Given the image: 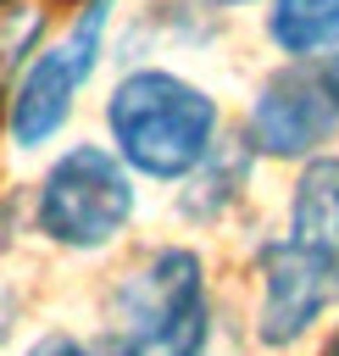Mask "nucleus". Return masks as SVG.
I'll use <instances>...</instances> for the list:
<instances>
[{
  "label": "nucleus",
  "mask_w": 339,
  "mask_h": 356,
  "mask_svg": "<svg viewBox=\"0 0 339 356\" xmlns=\"http://www.w3.org/2000/svg\"><path fill=\"white\" fill-rule=\"evenodd\" d=\"M261 312H256V339L283 350L317 328V317L339 300V245H311V239H272L261 245Z\"/></svg>",
  "instance_id": "5"
},
{
  "label": "nucleus",
  "mask_w": 339,
  "mask_h": 356,
  "mask_svg": "<svg viewBox=\"0 0 339 356\" xmlns=\"http://www.w3.org/2000/svg\"><path fill=\"white\" fill-rule=\"evenodd\" d=\"M117 334L139 356H206L211 306H206V267L195 250L167 245L122 273L111 295Z\"/></svg>",
  "instance_id": "2"
},
{
  "label": "nucleus",
  "mask_w": 339,
  "mask_h": 356,
  "mask_svg": "<svg viewBox=\"0 0 339 356\" xmlns=\"http://www.w3.org/2000/svg\"><path fill=\"white\" fill-rule=\"evenodd\" d=\"M211 6H250V0H211Z\"/></svg>",
  "instance_id": "12"
},
{
  "label": "nucleus",
  "mask_w": 339,
  "mask_h": 356,
  "mask_svg": "<svg viewBox=\"0 0 339 356\" xmlns=\"http://www.w3.org/2000/svg\"><path fill=\"white\" fill-rule=\"evenodd\" d=\"M289 234L311 245H339V156H317L289 200Z\"/></svg>",
  "instance_id": "7"
},
{
  "label": "nucleus",
  "mask_w": 339,
  "mask_h": 356,
  "mask_svg": "<svg viewBox=\"0 0 339 356\" xmlns=\"http://www.w3.org/2000/svg\"><path fill=\"white\" fill-rule=\"evenodd\" d=\"M322 78H328V89H333V100H339V50H333V61H328V72H322Z\"/></svg>",
  "instance_id": "11"
},
{
  "label": "nucleus",
  "mask_w": 339,
  "mask_h": 356,
  "mask_svg": "<svg viewBox=\"0 0 339 356\" xmlns=\"http://www.w3.org/2000/svg\"><path fill=\"white\" fill-rule=\"evenodd\" d=\"M267 39L283 56H317L339 39V0H272Z\"/></svg>",
  "instance_id": "8"
},
{
  "label": "nucleus",
  "mask_w": 339,
  "mask_h": 356,
  "mask_svg": "<svg viewBox=\"0 0 339 356\" xmlns=\"http://www.w3.org/2000/svg\"><path fill=\"white\" fill-rule=\"evenodd\" d=\"M106 122L117 139V156L144 172V178H189L217 139V100L206 89H195L178 72L161 67H139L128 72L111 100H106Z\"/></svg>",
  "instance_id": "1"
},
{
  "label": "nucleus",
  "mask_w": 339,
  "mask_h": 356,
  "mask_svg": "<svg viewBox=\"0 0 339 356\" xmlns=\"http://www.w3.org/2000/svg\"><path fill=\"white\" fill-rule=\"evenodd\" d=\"M39 234L67 245V250H100L111 245L128 217H133V178L128 161L100 150V145H72L67 156L50 161L39 184Z\"/></svg>",
  "instance_id": "3"
},
{
  "label": "nucleus",
  "mask_w": 339,
  "mask_h": 356,
  "mask_svg": "<svg viewBox=\"0 0 339 356\" xmlns=\"http://www.w3.org/2000/svg\"><path fill=\"white\" fill-rule=\"evenodd\" d=\"M39 33H44V0H0V95Z\"/></svg>",
  "instance_id": "9"
},
{
  "label": "nucleus",
  "mask_w": 339,
  "mask_h": 356,
  "mask_svg": "<svg viewBox=\"0 0 339 356\" xmlns=\"http://www.w3.org/2000/svg\"><path fill=\"white\" fill-rule=\"evenodd\" d=\"M28 356H139V350H133L122 334L106 339V345H100V339H72V334H44V339L28 345Z\"/></svg>",
  "instance_id": "10"
},
{
  "label": "nucleus",
  "mask_w": 339,
  "mask_h": 356,
  "mask_svg": "<svg viewBox=\"0 0 339 356\" xmlns=\"http://www.w3.org/2000/svg\"><path fill=\"white\" fill-rule=\"evenodd\" d=\"M111 6L117 0H89L78 11V22L67 28V39H56L50 50H39L33 67L22 72V83L11 95V139L22 150L56 139L61 122L72 117V100H78V89L89 83V72L100 61V33H106Z\"/></svg>",
  "instance_id": "4"
},
{
  "label": "nucleus",
  "mask_w": 339,
  "mask_h": 356,
  "mask_svg": "<svg viewBox=\"0 0 339 356\" xmlns=\"http://www.w3.org/2000/svg\"><path fill=\"white\" fill-rule=\"evenodd\" d=\"M322 356H339V339H333V345H328V350H322Z\"/></svg>",
  "instance_id": "13"
},
{
  "label": "nucleus",
  "mask_w": 339,
  "mask_h": 356,
  "mask_svg": "<svg viewBox=\"0 0 339 356\" xmlns=\"http://www.w3.org/2000/svg\"><path fill=\"white\" fill-rule=\"evenodd\" d=\"M339 122V100L328 89V78L311 72H278L272 83H261L256 106H250V150L261 156H306L317 150Z\"/></svg>",
  "instance_id": "6"
}]
</instances>
